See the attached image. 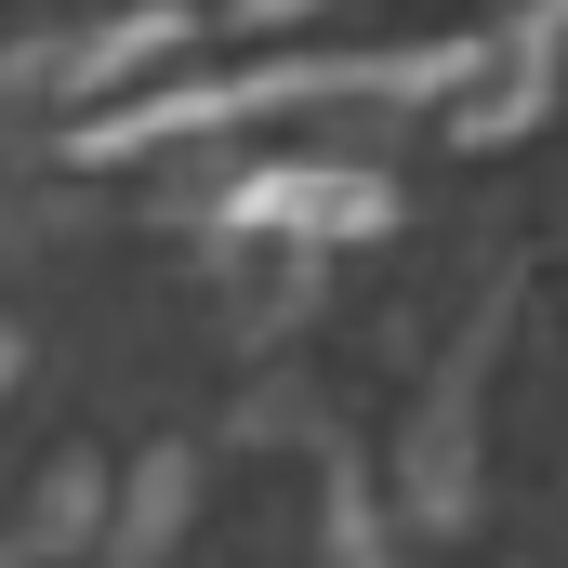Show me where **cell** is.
<instances>
[{"instance_id":"9","label":"cell","mask_w":568,"mask_h":568,"mask_svg":"<svg viewBox=\"0 0 568 568\" xmlns=\"http://www.w3.org/2000/svg\"><path fill=\"white\" fill-rule=\"evenodd\" d=\"M0 397H13V344H0Z\"/></svg>"},{"instance_id":"5","label":"cell","mask_w":568,"mask_h":568,"mask_svg":"<svg viewBox=\"0 0 568 568\" xmlns=\"http://www.w3.org/2000/svg\"><path fill=\"white\" fill-rule=\"evenodd\" d=\"M476 357L489 344H463V371L410 424V529H463V503H476Z\"/></svg>"},{"instance_id":"7","label":"cell","mask_w":568,"mask_h":568,"mask_svg":"<svg viewBox=\"0 0 568 568\" xmlns=\"http://www.w3.org/2000/svg\"><path fill=\"white\" fill-rule=\"evenodd\" d=\"M106 516H120L106 463H93V449H67V463L27 489V542H13V556H80V542H106Z\"/></svg>"},{"instance_id":"6","label":"cell","mask_w":568,"mask_h":568,"mask_svg":"<svg viewBox=\"0 0 568 568\" xmlns=\"http://www.w3.org/2000/svg\"><path fill=\"white\" fill-rule=\"evenodd\" d=\"M185 516H199V449L185 436H159L133 476H120V516H106V556L120 568H159L172 542H185Z\"/></svg>"},{"instance_id":"8","label":"cell","mask_w":568,"mask_h":568,"mask_svg":"<svg viewBox=\"0 0 568 568\" xmlns=\"http://www.w3.org/2000/svg\"><path fill=\"white\" fill-rule=\"evenodd\" d=\"M225 13H239L252 40H278V27H304V13H317V0H225Z\"/></svg>"},{"instance_id":"1","label":"cell","mask_w":568,"mask_h":568,"mask_svg":"<svg viewBox=\"0 0 568 568\" xmlns=\"http://www.w3.org/2000/svg\"><path fill=\"white\" fill-rule=\"evenodd\" d=\"M503 40H384V53H252V67H199V80H159V93H106L67 120V159H159V145L199 133H252L291 106H463L489 80Z\"/></svg>"},{"instance_id":"4","label":"cell","mask_w":568,"mask_h":568,"mask_svg":"<svg viewBox=\"0 0 568 568\" xmlns=\"http://www.w3.org/2000/svg\"><path fill=\"white\" fill-rule=\"evenodd\" d=\"M185 40H199L185 0H133V13H106V27H80V40L53 53V93H67V106H106V93H133L145 67H172Z\"/></svg>"},{"instance_id":"3","label":"cell","mask_w":568,"mask_h":568,"mask_svg":"<svg viewBox=\"0 0 568 568\" xmlns=\"http://www.w3.org/2000/svg\"><path fill=\"white\" fill-rule=\"evenodd\" d=\"M556 93H568V0H542V13H516V27H503L489 80L449 106V133H463V145H516Z\"/></svg>"},{"instance_id":"2","label":"cell","mask_w":568,"mask_h":568,"mask_svg":"<svg viewBox=\"0 0 568 568\" xmlns=\"http://www.w3.org/2000/svg\"><path fill=\"white\" fill-rule=\"evenodd\" d=\"M225 239H384L397 225V185L357 172V159H265L212 199Z\"/></svg>"},{"instance_id":"10","label":"cell","mask_w":568,"mask_h":568,"mask_svg":"<svg viewBox=\"0 0 568 568\" xmlns=\"http://www.w3.org/2000/svg\"><path fill=\"white\" fill-rule=\"evenodd\" d=\"M0 568H27V556H0Z\"/></svg>"}]
</instances>
